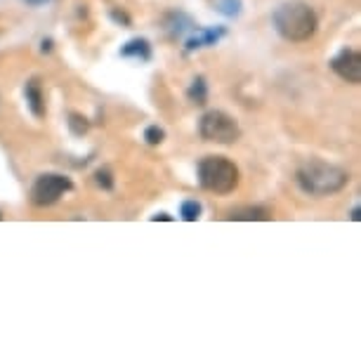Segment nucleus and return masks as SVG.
Returning <instances> with one entry per match:
<instances>
[{"label": "nucleus", "instance_id": "obj_20", "mask_svg": "<svg viewBox=\"0 0 361 361\" xmlns=\"http://www.w3.org/2000/svg\"><path fill=\"white\" fill-rule=\"evenodd\" d=\"M29 5H43V3H47V0H26Z\"/></svg>", "mask_w": 361, "mask_h": 361}, {"label": "nucleus", "instance_id": "obj_18", "mask_svg": "<svg viewBox=\"0 0 361 361\" xmlns=\"http://www.w3.org/2000/svg\"><path fill=\"white\" fill-rule=\"evenodd\" d=\"M152 220H173V217H170L168 213H159V215H154Z\"/></svg>", "mask_w": 361, "mask_h": 361}, {"label": "nucleus", "instance_id": "obj_8", "mask_svg": "<svg viewBox=\"0 0 361 361\" xmlns=\"http://www.w3.org/2000/svg\"><path fill=\"white\" fill-rule=\"evenodd\" d=\"M121 57L137 59V62H149V59H152V45H149L147 38H133L121 47Z\"/></svg>", "mask_w": 361, "mask_h": 361}, {"label": "nucleus", "instance_id": "obj_2", "mask_svg": "<svg viewBox=\"0 0 361 361\" xmlns=\"http://www.w3.org/2000/svg\"><path fill=\"white\" fill-rule=\"evenodd\" d=\"M271 22H274V29L283 40L305 43V40H310L317 33L319 17L307 3L295 0V3L279 5L276 12L271 15Z\"/></svg>", "mask_w": 361, "mask_h": 361}, {"label": "nucleus", "instance_id": "obj_14", "mask_svg": "<svg viewBox=\"0 0 361 361\" xmlns=\"http://www.w3.org/2000/svg\"><path fill=\"white\" fill-rule=\"evenodd\" d=\"M87 128H90V123H87L85 116H80V114H71L69 116V130L73 135H85Z\"/></svg>", "mask_w": 361, "mask_h": 361}, {"label": "nucleus", "instance_id": "obj_6", "mask_svg": "<svg viewBox=\"0 0 361 361\" xmlns=\"http://www.w3.org/2000/svg\"><path fill=\"white\" fill-rule=\"evenodd\" d=\"M331 69L345 83H361V54L357 50H343L331 59Z\"/></svg>", "mask_w": 361, "mask_h": 361}, {"label": "nucleus", "instance_id": "obj_5", "mask_svg": "<svg viewBox=\"0 0 361 361\" xmlns=\"http://www.w3.org/2000/svg\"><path fill=\"white\" fill-rule=\"evenodd\" d=\"M73 189L71 180L64 175H57V173H47V175H40L31 187V201L36 206L45 208V206H54L64 194H69Z\"/></svg>", "mask_w": 361, "mask_h": 361}, {"label": "nucleus", "instance_id": "obj_9", "mask_svg": "<svg viewBox=\"0 0 361 361\" xmlns=\"http://www.w3.org/2000/svg\"><path fill=\"white\" fill-rule=\"evenodd\" d=\"M222 36H224V29H203L187 40V50L192 52V50H201V47H210V45H215Z\"/></svg>", "mask_w": 361, "mask_h": 361}, {"label": "nucleus", "instance_id": "obj_15", "mask_svg": "<svg viewBox=\"0 0 361 361\" xmlns=\"http://www.w3.org/2000/svg\"><path fill=\"white\" fill-rule=\"evenodd\" d=\"M145 140L149 142V145H161V142L166 140V130L159 126H149L145 130Z\"/></svg>", "mask_w": 361, "mask_h": 361}, {"label": "nucleus", "instance_id": "obj_4", "mask_svg": "<svg viewBox=\"0 0 361 361\" xmlns=\"http://www.w3.org/2000/svg\"><path fill=\"white\" fill-rule=\"evenodd\" d=\"M199 135L206 142H215V145H234L241 137V126H238L234 116L213 109V111H206L201 116Z\"/></svg>", "mask_w": 361, "mask_h": 361}, {"label": "nucleus", "instance_id": "obj_7", "mask_svg": "<svg viewBox=\"0 0 361 361\" xmlns=\"http://www.w3.org/2000/svg\"><path fill=\"white\" fill-rule=\"evenodd\" d=\"M24 97H26V104H29L31 114L36 116V118H43L45 116V97H43V87L36 78L29 80L24 87Z\"/></svg>", "mask_w": 361, "mask_h": 361}, {"label": "nucleus", "instance_id": "obj_1", "mask_svg": "<svg viewBox=\"0 0 361 361\" xmlns=\"http://www.w3.org/2000/svg\"><path fill=\"white\" fill-rule=\"evenodd\" d=\"M295 182L305 194L324 199V196L338 194L340 189H345L347 182H350V173L322 159H307L300 163Z\"/></svg>", "mask_w": 361, "mask_h": 361}, {"label": "nucleus", "instance_id": "obj_16", "mask_svg": "<svg viewBox=\"0 0 361 361\" xmlns=\"http://www.w3.org/2000/svg\"><path fill=\"white\" fill-rule=\"evenodd\" d=\"M94 180H97V185H99L102 189H111V187H114V180H111V173H109V170H97Z\"/></svg>", "mask_w": 361, "mask_h": 361}, {"label": "nucleus", "instance_id": "obj_13", "mask_svg": "<svg viewBox=\"0 0 361 361\" xmlns=\"http://www.w3.org/2000/svg\"><path fill=\"white\" fill-rule=\"evenodd\" d=\"M241 8H243L241 0H217V12H222L227 17H238L241 15Z\"/></svg>", "mask_w": 361, "mask_h": 361}, {"label": "nucleus", "instance_id": "obj_19", "mask_svg": "<svg viewBox=\"0 0 361 361\" xmlns=\"http://www.w3.org/2000/svg\"><path fill=\"white\" fill-rule=\"evenodd\" d=\"M352 220H354V222H359V206L352 210Z\"/></svg>", "mask_w": 361, "mask_h": 361}, {"label": "nucleus", "instance_id": "obj_11", "mask_svg": "<svg viewBox=\"0 0 361 361\" xmlns=\"http://www.w3.org/2000/svg\"><path fill=\"white\" fill-rule=\"evenodd\" d=\"M187 97H189V102H194V104H199V106L206 104V102H208V85H206V78H203V76H196V78L192 80V85H189Z\"/></svg>", "mask_w": 361, "mask_h": 361}, {"label": "nucleus", "instance_id": "obj_3", "mask_svg": "<svg viewBox=\"0 0 361 361\" xmlns=\"http://www.w3.org/2000/svg\"><path fill=\"white\" fill-rule=\"evenodd\" d=\"M199 185L210 194L227 196L238 187V168L227 156H206L196 166Z\"/></svg>", "mask_w": 361, "mask_h": 361}, {"label": "nucleus", "instance_id": "obj_12", "mask_svg": "<svg viewBox=\"0 0 361 361\" xmlns=\"http://www.w3.org/2000/svg\"><path fill=\"white\" fill-rule=\"evenodd\" d=\"M201 203L196 201V199H189V201H185L180 206V215H182V220H187V222H196L201 217Z\"/></svg>", "mask_w": 361, "mask_h": 361}, {"label": "nucleus", "instance_id": "obj_10", "mask_svg": "<svg viewBox=\"0 0 361 361\" xmlns=\"http://www.w3.org/2000/svg\"><path fill=\"white\" fill-rule=\"evenodd\" d=\"M271 213L262 206H246V208H236L227 215V220H241V222H257V220H269Z\"/></svg>", "mask_w": 361, "mask_h": 361}, {"label": "nucleus", "instance_id": "obj_17", "mask_svg": "<svg viewBox=\"0 0 361 361\" xmlns=\"http://www.w3.org/2000/svg\"><path fill=\"white\" fill-rule=\"evenodd\" d=\"M111 17L116 19V22H123V24H130V19H128V17L123 15V12H118V10H114V12H111Z\"/></svg>", "mask_w": 361, "mask_h": 361}]
</instances>
